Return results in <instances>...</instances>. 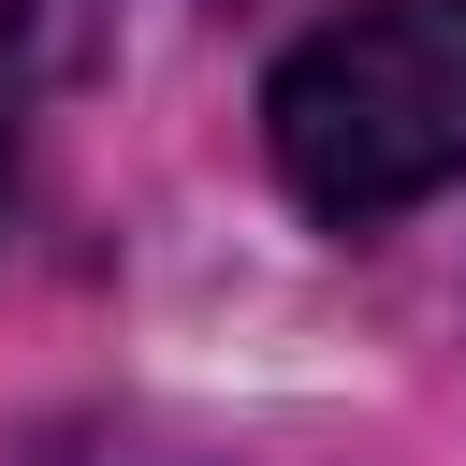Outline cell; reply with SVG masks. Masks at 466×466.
<instances>
[{"instance_id": "6da1fadb", "label": "cell", "mask_w": 466, "mask_h": 466, "mask_svg": "<svg viewBox=\"0 0 466 466\" xmlns=\"http://www.w3.org/2000/svg\"><path fill=\"white\" fill-rule=\"evenodd\" d=\"M262 146H277L291 204L335 218V233L466 189V0H350V15H320L262 87Z\"/></svg>"}, {"instance_id": "7a4b0ae2", "label": "cell", "mask_w": 466, "mask_h": 466, "mask_svg": "<svg viewBox=\"0 0 466 466\" xmlns=\"http://www.w3.org/2000/svg\"><path fill=\"white\" fill-rule=\"evenodd\" d=\"M0 189H15V58H0Z\"/></svg>"}]
</instances>
